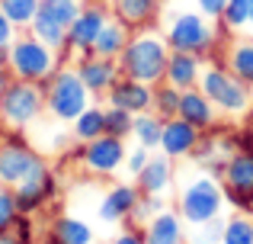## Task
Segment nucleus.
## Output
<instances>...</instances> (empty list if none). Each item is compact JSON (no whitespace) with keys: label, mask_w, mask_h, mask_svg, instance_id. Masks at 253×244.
<instances>
[{"label":"nucleus","mask_w":253,"mask_h":244,"mask_svg":"<svg viewBox=\"0 0 253 244\" xmlns=\"http://www.w3.org/2000/svg\"><path fill=\"white\" fill-rule=\"evenodd\" d=\"M157 212H164V196H148V193H141V199H138V206L131 209L128 222H131V225H138V228H144Z\"/></svg>","instance_id":"nucleus-34"},{"label":"nucleus","mask_w":253,"mask_h":244,"mask_svg":"<svg viewBox=\"0 0 253 244\" xmlns=\"http://www.w3.org/2000/svg\"><path fill=\"white\" fill-rule=\"evenodd\" d=\"M224 196L231 199V206L250 209L253 206V151H237L228 157L221 170Z\"/></svg>","instance_id":"nucleus-11"},{"label":"nucleus","mask_w":253,"mask_h":244,"mask_svg":"<svg viewBox=\"0 0 253 244\" xmlns=\"http://www.w3.org/2000/svg\"><path fill=\"white\" fill-rule=\"evenodd\" d=\"M19 29L10 23V16H6L3 10H0V64H6V51H10V45L16 42Z\"/></svg>","instance_id":"nucleus-36"},{"label":"nucleus","mask_w":253,"mask_h":244,"mask_svg":"<svg viewBox=\"0 0 253 244\" xmlns=\"http://www.w3.org/2000/svg\"><path fill=\"white\" fill-rule=\"evenodd\" d=\"M16 244H29V241H16Z\"/></svg>","instance_id":"nucleus-44"},{"label":"nucleus","mask_w":253,"mask_h":244,"mask_svg":"<svg viewBox=\"0 0 253 244\" xmlns=\"http://www.w3.org/2000/svg\"><path fill=\"white\" fill-rule=\"evenodd\" d=\"M74 68H77L81 81L86 84V90H90L93 97H103L106 90L116 84V77L122 74L116 58H103V55H96V51H86V55H81Z\"/></svg>","instance_id":"nucleus-13"},{"label":"nucleus","mask_w":253,"mask_h":244,"mask_svg":"<svg viewBox=\"0 0 253 244\" xmlns=\"http://www.w3.org/2000/svg\"><path fill=\"white\" fill-rule=\"evenodd\" d=\"M55 190H58V183H55V177H51L48 170H45V174H39V177L23 180L19 187H13L19 212H23V215H32V212H39V209H45V202L55 196Z\"/></svg>","instance_id":"nucleus-16"},{"label":"nucleus","mask_w":253,"mask_h":244,"mask_svg":"<svg viewBox=\"0 0 253 244\" xmlns=\"http://www.w3.org/2000/svg\"><path fill=\"white\" fill-rule=\"evenodd\" d=\"M131 138H135V145H141V148L157 151L161 148V138H164V119L154 113V109L138 113L135 116V129H131Z\"/></svg>","instance_id":"nucleus-23"},{"label":"nucleus","mask_w":253,"mask_h":244,"mask_svg":"<svg viewBox=\"0 0 253 244\" xmlns=\"http://www.w3.org/2000/svg\"><path fill=\"white\" fill-rule=\"evenodd\" d=\"M151 154L154 151H148V148H141V145H135V148L128 151V157H125V167H128V177H138L144 170V164L151 161Z\"/></svg>","instance_id":"nucleus-37"},{"label":"nucleus","mask_w":253,"mask_h":244,"mask_svg":"<svg viewBox=\"0 0 253 244\" xmlns=\"http://www.w3.org/2000/svg\"><path fill=\"white\" fill-rule=\"evenodd\" d=\"M170 42L167 36L148 29H135L125 45V51L119 55V71L125 77H135V81H144V84H161L164 74H167V58H170Z\"/></svg>","instance_id":"nucleus-1"},{"label":"nucleus","mask_w":253,"mask_h":244,"mask_svg":"<svg viewBox=\"0 0 253 244\" xmlns=\"http://www.w3.org/2000/svg\"><path fill=\"white\" fill-rule=\"evenodd\" d=\"M135 183H138V190L148 193V196L170 193V187H173V157H167L164 151L161 154H151V161L144 164V170L135 177Z\"/></svg>","instance_id":"nucleus-18"},{"label":"nucleus","mask_w":253,"mask_h":244,"mask_svg":"<svg viewBox=\"0 0 253 244\" xmlns=\"http://www.w3.org/2000/svg\"><path fill=\"white\" fill-rule=\"evenodd\" d=\"M179 119L192 122L196 129H211L218 122V106L205 97L202 87H189L179 94Z\"/></svg>","instance_id":"nucleus-17"},{"label":"nucleus","mask_w":253,"mask_h":244,"mask_svg":"<svg viewBox=\"0 0 253 244\" xmlns=\"http://www.w3.org/2000/svg\"><path fill=\"white\" fill-rule=\"evenodd\" d=\"M202 145V129H196L192 122L186 119H167L164 122V138H161V151L173 161H179V157H189L196 154V148Z\"/></svg>","instance_id":"nucleus-14"},{"label":"nucleus","mask_w":253,"mask_h":244,"mask_svg":"<svg viewBox=\"0 0 253 244\" xmlns=\"http://www.w3.org/2000/svg\"><path fill=\"white\" fill-rule=\"evenodd\" d=\"M71 132H74V138L77 142H93V138H99V135H106V109L103 106H86L81 116H77L74 122H71Z\"/></svg>","instance_id":"nucleus-25"},{"label":"nucleus","mask_w":253,"mask_h":244,"mask_svg":"<svg viewBox=\"0 0 253 244\" xmlns=\"http://www.w3.org/2000/svg\"><path fill=\"white\" fill-rule=\"evenodd\" d=\"M199 77H202V55H192V51H170L164 81L173 84V87H179V90H189V87H199Z\"/></svg>","instance_id":"nucleus-20"},{"label":"nucleus","mask_w":253,"mask_h":244,"mask_svg":"<svg viewBox=\"0 0 253 244\" xmlns=\"http://www.w3.org/2000/svg\"><path fill=\"white\" fill-rule=\"evenodd\" d=\"M179 94H183V90L173 87V84H167V81L154 84V113L161 116L164 122L179 116Z\"/></svg>","instance_id":"nucleus-28"},{"label":"nucleus","mask_w":253,"mask_h":244,"mask_svg":"<svg viewBox=\"0 0 253 244\" xmlns=\"http://www.w3.org/2000/svg\"><path fill=\"white\" fill-rule=\"evenodd\" d=\"M58 58H61V51H55L45 42H39L32 32H23V36H16V42L6 51V71H10L13 77H19V81L45 84L61 68Z\"/></svg>","instance_id":"nucleus-4"},{"label":"nucleus","mask_w":253,"mask_h":244,"mask_svg":"<svg viewBox=\"0 0 253 244\" xmlns=\"http://www.w3.org/2000/svg\"><path fill=\"white\" fill-rule=\"evenodd\" d=\"M3 84H6V81H3V77H0V94H3Z\"/></svg>","instance_id":"nucleus-41"},{"label":"nucleus","mask_w":253,"mask_h":244,"mask_svg":"<svg viewBox=\"0 0 253 244\" xmlns=\"http://www.w3.org/2000/svg\"><path fill=\"white\" fill-rule=\"evenodd\" d=\"M138 199H141V190H138V183H116V187H112L109 193L103 196V202H99V209H96L99 222H106V225L125 222V219L131 215V209L138 206Z\"/></svg>","instance_id":"nucleus-15"},{"label":"nucleus","mask_w":253,"mask_h":244,"mask_svg":"<svg viewBox=\"0 0 253 244\" xmlns=\"http://www.w3.org/2000/svg\"><path fill=\"white\" fill-rule=\"evenodd\" d=\"M109 6L106 3H86L81 6V13H77V19L68 26V55L71 51H77V58L86 55V51H93V45H96V39H99V32H103V26L109 23Z\"/></svg>","instance_id":"nucleus-10"},{"label":"nucleus","mask_w":253,"mask_h":244,"mask_svg":"<svg viewBox=\"0 0 253 244\" xmlns=\"http://www.w3.org/2000/svg\"><path fill=\"white\" fill-rule=\"evenodd\" d=\"M221 244H253V219L244 212L231 215L221 228Z\"/></svg>","instance_id":"nucleus-30"},{"label":"nucleus","mask_w":253,"mask_h":244,"mask_svg":"<svg viewBox=\"0 0 253 244\" xmlns=\"http://www.w3.org/2000/svg\"><path fill=\"white\" fill-rule=\"evenodd\" d=\"M90 3H106V6H112V0H90Z\"/></svg>","instance_id":"nucleus-40"},{"label":"nucleus","mask_w":253,"mask_h":244,"mask_svg":"<svg viewBox=\"0 0 253 244\" xmlns=\"http://www.w3.org/2000/svg\"><path fill=\"white\" fill-rule=\"evenodd\" d=\"M0 145H3V132H0Z\"/></svg>","instance_id":"nucleus-43"},{"label":"nucleus","mask_w":253,"mask_h":244,"mask_svg":"<svg viewBox=\"0 0 253 244\" xmlns=\"http://www.w3.org/2000/svg\"><path fill=\"white\" fill-rule=\"evenodd\" d=\"M250 26H253V10H250Z\"/></svg>","instance_id":"nucleus-42"},{"label":"nucleus","mask_w":253,"mask_h":244,"mask_svg":"<svg viewBox=\"0 0 253 244\" xmlns=\"http://www.w3.org/2000/svg\"><path fill=\"white\" fill-rule=\"evenodd\" d=\"M164 36H167L173 51L205 55V51L215 49L218 29H215V19H209L199 10H192V13H176V16L167 23V32H164Z\"/></svg>","instance_id":"nucleus-7"},{"label":"nucleus","mask_w":253,"mask_h":244,"mask_svg":"<svg viewBox=\"0 0 253 244\" xmlns=\"http://www.w3.org/2000/svg\"><path fill=\"white\" fill-rule=\"evenodd\" d=\"M224 187L215 174L199 167L192 177H186L183 187L176 196V212L183 215L186 225H205V222H215L224 209Z\"/></svg>","instance_id":"nucleus-2"},{"label":"nucleus","mask_w":253,"mask_h":244,"mask_svg":"<svg viewBox=\"0 0 253 244\" xmlns=\"http://www.w3.org/2000/svg\"><path fill=\"white\" fill-rule=\"evenodd\" d=\"M106 103H109V106H122L135 116L148 113V109H154V87L144 84V81H135V77L119 74L116 84L106 90Z\"/></svg>","instance_id":"nucleus-12"},{"label":"nucleus","mask_w":253,"mask_h":244,"mask_svg":"<svg viewBox=\"0 0 253 244\" xmlns=\"http://www.w3.org/2000/svg\"><path fill=\"white\" fill-rule=\"evenodd\" d=\"M45 113V84L36 81H13L3 84V94H0V122L6 129L19 132L29 129L39 122V116Z\"/></svg>","instance_id":"nucleus-5"},{"label":"nucleus","mask_w":253,"mask_h":244,"mask_svg":"<svg viewBox=\"0 0 253 244\" xmlns=\"http://www.w3.org/2000/svg\"><path fill=\"white\" fill-rule=\"evenodd\" d=\"M93 94L81 81L77 68H58L55 74L45 81V113L55 122H74L77 116L90 106Z\"/></svg>","instance_id":"nucleus-3"},{"label":"nucleus","mask_w":253,"mask_h":244,"mask_svg":"<svg viewBox=\"0 0 253 244\" xmlns=\"http://www.w3.org/2000/svg\"><path fill=\"white\" fill-rule=\"evenodd\" d=\"M144 241L148 244H186V222L179 212L164 209L144 225Z\"/></svg>","instance_id":"nucleus-19"},{"label":"nucleus","mask_w":253,"mask_h":244,"mask_svg":"<svg viewBox=\"0 0 253 244\" xmlns=\"http://www.w3.org/2000/svg\"><path fill=\"white\" fill-rule=\"evenodd\" d=\"M45 157L29 148L23 135H6L0 145V183L3 187H19L29 177L45 174Z\"/></svg>","instance_id":"nucleus-8"},{"label":"nucleus","mask_w":253,"mask_h":244,"mask_svg":"<svg viewBox=\"0 0 253 244\" xmlns=\"http://www.w3.org/2000/svg\"><path fill=\"white\" fill-rule=\"evenodd\" d=\"M125 157H128V148H125V138L119 135H99L93 142H86L81 148V164L84 170H90L93 177H112L125 167Z\"/></svg>","instance_id":"nucleus-9"},{"label":"nucleus","mask_w":253,"mask_h":244,"mask_svg":"<svg viewBox=\"0 0 253 244\" xmlns=\"http://www.w3.org/2000/svg\"><path fill=\"white\" fill-rule=\"evenodd\" d=\"M128 39H131V29L122 23V19L112 16L109 23L103 26V32H99V39H96V45H93V51H96V55H103V58H116V61H119V55L125 51Z\"/></svg>","instance_id":"nucleus-22"},{"label":"nucleus","mask_w":253,"mask_h":244,"mask_svg":"<svg viewBox=\"0 0 253 244\" xmlns=\"http://www.w3.org/2000/svg\"><path fill=\"white\" fill-rule=\"evenodd\" d=\"M161 3L164 0H112L109 10H112V16L122 19L135 32V29H148L154 23L157 13H161Z\"/></svg>","instance_id":"nucleus-21"},{"label":"nucleus","mask_w":253,"mask_h":244,"mask_svg":"<svg viewBox=\"0 0 253 244\" xmlns=\"http://www.w3.org/2000/svg\"><path fill=\"white\" fill-rule=\"evenodd\" d=\"M224 6H228V0H196V10L202 13V16H209V19H221Z\"/></svg>","instance_id":"nucleus-38"},{"label":"nucleus","mask_w":253,"mask_h":244,"mask_svg":"<svg viewBox=\"0 0 253 244\" xmlns=\"http://www.w3.org/2000/svg\"><path fill=\"white\" fill-rule=\"evenodd\" d=\"M199 87L205 90V97H209L218 106V113H224V116H241V113H247L250 103H253L250 84H244L237 74H231L228 68H218V64L202 71Z\"/></svg>","instance_id":"nucleus-6"},{"label":"nucleus","mask_w":253,"mask_h":244,"mask_svg":"<svg viewBox=\"0 0 253 244\" xmlns=\"http://www.w3.org/2000/svg\"><path fill=\"white\" fill-rule=\"evenodd\" d=\"M51 244H58V241H55V238H51Z\"/></svg>","instance_id":"nucleus-45"},{"label":"nucleus","mask_w":253,"mask_h":244,"mask_svg":"<svg viewBox=\"0 0 253 244\" xmlns=\"http://www.w3.org/2000/svg\"><path fill=\"white\" fill-rule=\"evenodd\" d=\"M131 129H135V113H128L122 106H106V132L109 135L128 138Z\"/></svg>","instance_id":"nucleus-33"},{"label":"nucleus","mask_w":253,"mask_h":244,"mask_svg":"<svg viewBox=\"0 0 253 244\" xmlns=\"http://www.w3.org/2000/svg\"><path fill=\"white\" fill-rule=\"evenodd\" d=\"M16 215H19L16 193H13V187H3V183H0V232H10Z\"/></svg>","instance_id":"nucleus-35"},{"label":"nucleus","mask_w":253,"mask_h":244,"mask_svg":"<svg viewBox=\"0 0 253 244\" xmlns=\"http://www.w3.org/2000/svg\"><path fill=\"white\" fill-rule=\"evenodd\" d=\"M250 10H253V0H228V6H224V16H221V29H244V26H250Z\"/></svg>","instance_id":"nucleus-32"},{"label":"nucleus","mask_w":253,"mask_h":244,"mask_svg":"<svg viewBox=\"0 0 253 244\" xmlns=\"http://www.w3.org/2000/svg\"><path fill=\"white\" fill-rule=\"evenodd\" d=\"M39 3L42 0H0V10L10 16V23L16 29H29L36 13H39Z\"/></svg>","instance_id":"nucleus-29"},{"label":"nucleus","mask_w":253,"mask_h":244,"mask_svg":"<svg viewBox=\"0 0 253 244\" xmlns=\"http://www.w3.org/2000/svg\"><path fill=\"white\" fill-rule=\"evenodd\" d=\"M112 244H148L144 241V228H138V225L125 228V232H119L116 238H112Z\"/></svg>","instance_id":"nucleus-39"},{"label":"nucleus","mask_w":253,"mask_h":244,"mask_svg":"<svg viewBox=\"0 0 253 244\" xmlns=\"http://www.w3.org/2000/svg\"><path fill=\"white\" fill-rule=\"evenodd\" d=\"M81 0H42L39 3V13H45V16L58 19L61 26H71L77 19V13H81Z\"/></svg>","instance_id":"nucleus-31"},{"label":"nucleus","mask_w":253,"mask_h":244,"mask_svg":"<svg viewBox=\"0 0 253 244\" xmlns=\"http://www.w3.org/2000/svg\"><path fill=\"white\" fill-rule=\"evenodd\" d=\"M29 32L39 39V42H45L48 49L61 51V55H64V49H68V26H61L58 19L45 16V13H36V19H32Z\"/></svg>","instance_id":"nucleus-24"},{"label":"nucleus","mask_w":253,"mask_h":244,"mask_svg":"<svg viewBox=\"0 0 253 244\" xmlns=\"http://www.w3.org/2000/svg\"><path fill=\"white\" fill-rule=\"evenodd\" d=\"M51 238L58 244H93V228L86 225L84 219H74V215H61L51 225Z\"/></svg>","instance_id":"nucleus-26"},{"label":"nucleus","mask_w":253,"mask_h":244,"mask_svg":"<svg viewBox=\"0 0 253 244\" xmlns=\"http://www.w3.org/2000/svg\"><path fill=\"white\" fill-rule=\"evenodd\" d=\"M224 68H228L231 74H237L244 84H250V87H253V39L231 45L228 55H224Z\"/></svg>","instance_id":"nucleus-27"}]
</instances>
